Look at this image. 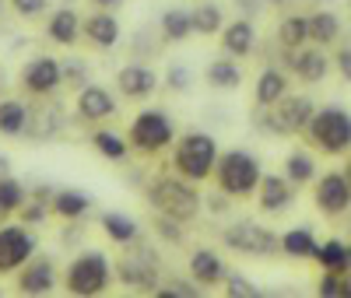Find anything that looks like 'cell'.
<instances>
[{
    "mask_svg": "<svg viewBox=\"0 0 351 298\" xmlns=\"http://www.w3.org/2000/svg\"><path fill=\"white\" fill-rule=\"evenodd\" d=\"M148 203L155 207L165 221L190 225V221L200 214V203H204V200H200L197 183H190V179H183L180 172H176V175L155 179L152 190H148Z\"/></svg>",
    "mask_w": 351,
    "mask_h": 298,
    "instance_id": "cell-1",
    "label": "cell"
},
{
    "mask_svg": "<svg viewBox=\"0 0 351 298\" xmlns=\"http://www.w3.org/2000/svg\"><path fill=\"white\" fill-rule=\"evenodd\" d=\"M263 179V165L253 151H246V147H228V151L218 155V165H215V183L225 197L232 200H246L256 193Z\"/></svg>",
    "mask_w": 351,
    "mask_h": 298,
    "instance_id": "cell-2",
    "label": "cell"
},
{
    "mask_svg": "<svg viewBox=\"0 0 351 298\" xmlns=\"http://www.w3.org/2000/svg\"><path fill=\"white\" fill-rule=\"evenodd\" d=\"M306 137L324 158H344L351 151V112L344 105H319L306 127Z\"/></svg>",
    "mask_w": 351,
    "mask_h": 298,
    "instance_id": "cell-3",
    "label": "cell"
},
{
    "mask_svg": "<svg viewBox=\"0 0 351 298\" xmlns=\"http://www.w3.org/2000/svg\"><path fill=\"white\" fill-rule=\"evenodd\" d=\"M218 155H221V147L211 134L190 130L183 137H176V144H172V169L183 179H190V183H204V179L215 175Z\"/></svg>",
    "mask_w": 351,
    "mask_h": 298,
    "instance_id": "cell-4",
    "label": "cell"
},
{
    "mask_svg": "<svg viewBox=\"0 0 351 298\" xmlns=\"http://www.w3.org/2000/svg\"><path fill=\"white\" fill-rule=\"evenodd\" d=\"M109 284H112V263L102 249H84L81 256L71 260L67 274H64V288L77 298L102 295Z\"/></svg>",
    "mask_w": 351,
    "mask_h": 298,
    "instance_id": "cell-5",
    "label": "cell"
},
{
    "mask_svg": "<svg viewBox=\"0 0 351 298\" xmlns=\"http://www.w3.org/2000/svg\"><path fill=\"white\" fill-rule=\"evenodd\" d=\"M127 140H130V151L162 155L165 147L176 144V123H172V116H169L165 109H141V112L130 119Z\"/></svg>",
    "mask_w": 351,
    "mask_h": 298,
    "instance_id": "cell-6",
    "label": "cell"
},
{
    "mask_svg": "<svg viewBox=\"0 0 351 298\" xmlns=\"http://www.w3.org/2000/svg\"><path fill=\"white\" fill-rule=\"evenodd\" d=\"M225 246L236 249L243 256H274L281 253V235L267 225H256V221H236L225 228Z\"/></svg>",
    "mask_w": 351,
    "mask_h": 298,
    "instance_id": "cell-7",
    "label": "cell"
},
{
    "mask_svg": "<svg viewBox=\"0 0 351 298\" xmlns=\"http://www.w3.org/2000/svg\"><path fill=\"white\" fill-rule=\"evenodd\" d=\"M313 112H316V105H313L306 95H291V92H288L278 105L263 109V116H267V123H263V127H267L271 134H281V137L306 134Z\"/></svg>",
    "mask_w": 351,
    "mask_h": 298,
    "instance_id": "cell-8",
    "label": "cell"
},
{
    "mask_svg": "<svg viewBox=\"0 0 351 298\" xmlns=\"http://www.w3.org/2000/svg\"><path fill=\"white\" fill-rule=\"evenodd\" d=\"M313 207L324 218L351 214V183L344 179V172H324L313 179Z\"/></svg>",
    "mask_w": 351,
    "mask_h": 298,
    "instance_id": "cell-9",
    "label": "cell"
},
{
    "mask_svg": "<svg viewBox=\"0 0 351 298\" xmlns=\"http://www.w3.org/2000/svg\"><path fill=\"white\" fill-rule=\"evenodd\" d=\"M36 256V235L21 225L0 228V274H14Z\"/></svg>",
    "mask_w": 351,
    "mask_h": 298,
    "instance_id": "cell-10",
    "label": "cell"
},
{
    "mask_svg": "<svg viewBox=\"0 0 351 298\" xmlns=\"http://www.w3.org/2000/svg\"><path fill=\"white\" fill-rule=\"evenodd\" d=\"M330 64H334V56L316 42H306L302 49H288V71L302 84H319L330 74Z\"/></svg>",
    "mask_w": 351,
    "mask_h": 298,
    "instance_id": "cell-11",
    "label": "cell"
},
{
    "mask_svg": "<svg viewBox=\"0 0 351 298\" xmlns=\"http://www.w3.org/2000/svg\"><path fill=\"white\" fill-rule=\"evenodd\" d=\"M120 271V281L141 291H158V256H152L148 249L137 253H123V260L116 263Z\"/></svg>",
    "mask_w": 351,
    "mask_h": 298,
    "instance_id": "cell-12",
    "label": "cell"
},
{
    "mask_svg": "<svg viewBox=\"0 0 351 298\" xmlns=\"http://www.w3.org/2000/svg\"><path fill=\"white\" fill-rule=\"evenodd\" d=\"M295 186L288 183V175L285 172H263V179H260V186H256V207L263 214H281V211H288L291 207V200H295Z\"/></svg>",
    "mask_w": 351,
    "mask_h": 298,
    "instance_id": "cell-13",
    "label": "cell"
},
{
    "mask_svg": "<svg viewBox=\"0 0 351 298\" xmlns=\"http://www.w3.org/2000/svg\"><path fill=\"white\" fill-rule=\"evenodd\" d=\"M158 74L152 67H144V64H127L120 74H116V88H120V95L127 102H144V99H152L158 92Z\"/></svg>",
    "mask_w": 351,
    "mask_h": 298,
    "instance_id": "cell-14",
    "label": "cell"
},
{
    "mask_svg": "<svg viewBox=\"0 0 351 298\" xmlns=\"http://www.w3.org/2000/svg\"><path fill=\"white\" fill-rule=\"evenodd\" d=\"M60 81H64V71L53 56H36L32 64L21 71V84H25V92H32V95H53L56 88H60Z\"/></svg>",
    "mask_w": 351,
    "mask_h": 298,
    "instance_id": "cell-15",
    "label": "cell"
},
{
    "mask_svg": "<svg viewBox=\"0 0 351 298\" xmlns=\"http://www.w3.org/2000/svg\"><path fill=\"white\" fill-rule=\"evenodd\" d=\"M77 116L84 123H106V119L116 116V99L109 88L102 84H84L77 95Z\"/></svg>",
    "mask_w": 351,
    "mask_h": 298,
    "instance_id": "cell-16",
    "label": "cell"
},
{
    "mask_svg": "<svg viewBox=\"0 0 351 298\" xmlns=\"http://www.w3.org/2000/svg\"><path fill=\"white\" fill-rule=\"evenodd\" d=\"M56 284V266L46 256H32L18 271V291L21 295H49Z\"/></svg>",
    "mask_w": 351,
    "mask_h": 298,
    "instance_id": "cell-17",
    "label": "cell"
},
{
    "mask_svg": "<svg viewBox=\"0 0 351 298\" xmlns=\"http://www.w3.org/2000/svg\"><path fill=\"white\" fill-rule=\"evenodd\" d=\"M190 281L200 284V288L221 284V281H225V263H221V256H218L215 249H208V246L193 249V253H190Z\"/></svg>",
    "mask_w": 351,
    "mask_h": 298,
    "instance_id": "cell-18",
    "label": "cell"
},
{
    "mask_svg": "<svg viewBox=\"0 0 351 298\" xmlns=\"http://www.w3.org/2000/svg\"><path fill=\"white\" fill-rule=\"evenodd\" d=\"M285 95H288V74H285V71L267 67V71L256 74V84H253V102H256V109H271V105H278Z\"/></svg>",
    "mask_w": 351,
    "mask_h": 298,
    "instance_id": "cell-19",
    "label": "cell"
},
{
    "mask_svg": "<svg viewBox=\"0 0 351 298\" xmlns=\"http://www.w3.org/2000/svg\"><path fill=\"white\" fill-rule=\"evenodd\" d=\"M221 49L228 53V56H250L253 49H256V28H253V21H246V18H236V21H228L225 28H221Z\"/></svg>",
    "mask_w": 351,
    "mask_h": 298,
    "instance_id": "cell-20",
    "label": "cell"
},
{
    "mask_svg": "<svg viewBox=\"0 0 351 298\" xmlns=\"http://www.w3.org/2000/svg\"><path fill=\"white\" fill-rule=\"evenodd\" d=\"M81 36L92 42V46H99V49H109V46H116L120 42V21H116L109 11H95L92 18H84V25H81Z\"/></svg>",
    "mask_w": 351,
    "mask_h": 298,
    "instance_id": "cell-21",
    "label": "cell"
},
{
    "mask_svg": "<svg viewBox=\"0 0 351 298\" xmlns=\"http://www.w3.org/2000/svg\"><path fill=\"white\" fill-rule=\"evenodd\" d=\"M285 175L288 183L302 190V186H313V179L319 175V165H316V155L306 151V147H291V151L285 155Z\"/></svg>",
    "mask_w": 351,
    "mask_h": 298,
    "instance_id": "cell-22",
    "label": "cell"
},
{
    "mask_svg": "<svg viewBox=\"0 0 351 298\" xmlns=\"http://www.w3.org/2000/svg\"><path fill=\"white\" fill-rule=\"evenodd\" d=\"M81 14L71 11V8H60L49 14V25H46V36L56 42V46H74L81 39Z\"/></svg>",
    "mask_w": 351,
    "mask_h": 298,
    "instance_id": "cell-23",
    "label": "cell"
},
{
    "mask_svg": "<svg viewBox=\"0 0 351 298\" xmlns=\"http://www.w3.org/2000/svg\"><path fill=\"white\" fill-rule=\"evenodd\" d=\"M204 77H208V84H211V88H218V92H236V88L243 84V67H239L236 60H232V56L225 53V56L211 60L208 71H204Z\"/></svg>",
    "mask_w": 351,
    "mask_h": 298,
    "instance_id": "cell-24",
    "label": "cell"
},
{
    "mask_svg": "<svg viewBox=\"0 0 351 298\" xmlns=\"http://www.w3.org/2000/svg\"><path fill=\"white\" fill-rule=\"evenodd\" d=\"M313 260L319 263V271L348 274V271H351V243H341V238H327V243L316 246Z\"/></svg>",
    "mask_w": 351,
    "mask_h": 298,
    "instance_id": "cell-25",
    "label": "cell"
},
{
    "mask_svg": "<svg viewBox=\"0 0 351 298\" xmlns=\"http://www.w3.org/2000/svg\"><path fill=\"white\" fill-rule=\"evenodd\" d=\"M102 232L112 238L116 246H134V243H137V235H141V225H137L130 214L109 211V214H102Z\"/></svg>",
    "mask_w": 351,
    "mask_h": 298,
    "instance_id": "cell-26",
    "label": "cell"
},
{
    "mask_svg": "<svg viewBox=\"0 0 351 298\" xmlns=\"http://www.w3.org/2000/svg\"><path fill=\"white\" fill-rule=\"evenodd\" d=\"M316 235L309 232V228H288L285 235H281V253L288 256V260H313V253H316Z\"/></svg>",
    "mask_w": 351,
    "mask_h": 298,
    "instance_id": "cell-27",
    "label": "cell"
},
{
    "mask_svg": "<svg viewBox=\"0 0 351 298\" xmlns=\"http://www.w3.org/2000/svg\"><path fill=\"white\" fill-rule=\"evenodd\" d=\"M158 28H162V39H165V42H186V39L193 36V18H190V11H183V8H169V11L162 14Z\"/></svg>",
    "mask_w": 351,
    "mask_h": 298,
    "instance_id": "cell-28",
    "label": "cell"
},
{
    "mask_svg": "<svg viewBox=\"0 0 351 298\" xmlns=\"http://www.w3.org/2000/svg\"><path fill=\"white\" fill-rule=\"evenodd\" d=\"M337 39H341V21H337V14H330V11L309 14V42L330 49Z\"/></svg>",
    "mask_w": 351,
    "mask_h": 298,
    "instance_id": "cell-29",
    "label": "cell"
},
{
    "mask_svg": "<svg viewBox=\"0 0 351 298\" xmlns=\"http://www.w3.org/2000/svg\"><path fill=\"white\" fill-rule=\"evenodd\" d=\"M28 105L18 102V99H4L0 102V134L4 137H21L28 130Z\"/></svg>",
    "mask_w": 351,
    "mask_h": 298,
    "instance_id": "cell-30",
    "label": "cell"
},
{
    "mask_svg": "<svg viewBox=\"0 0 351 298\" xmlns=\"http://www.w3.org/2000/svg\"><path fill=\"white\" fill-rule=\"evenodd\" d=\"M193 18V36H221V28H225V14L218 4H211V0H204V4H197L190 11Z\"/></svg>",
    "mask_w": 351,
    "mask_h": 298,
    "instance_id": "cell-31",
    "label": "cell"
},
{
    "mask_svg": "<svg viewBox=\"0 0 351 298\" xmlns=\"http://www.w3.org/2000/svg\"><path fill=\"white\" fill-rule=\"evenodd\" d=\"M278 42L285 49H302L309 42V18L306 14H288L278 25Z\"/></svg>",
    "mask_w": 351,
    "mask_h": 298,
    "instance_id": "cell-32",
    "label": "cell"
},
{
    "mask_svg": "<svg viewBox=\"0 0 351 298\" xmlns=\"http://www.w3.org/2000/svg\"><path fill=\"white\" fill-rule=\"evenodd\" d=\"M92 147H95L99 155H106L109 162H123L130 155V140L120 137L116 130H95L92 134Z\"/></svg>",
    "mask_w": 351,
    "mask_h": 298,
    "instance_id": "cell-33",
    "label": "cell"
},
{
    "mask_svg": "<svg viewBox=\"0 0 351 298\" xmlns=\"http://www.w3.org/2000/svg\"><path fill=\"white\" fill-rule=\"evenodd\" d=\"M88 207H92V197L84 190H60L53 197V211L60 218H81V214H88Z\"/></svg>",
    "mask_w": 351,
    "mask_h": 298,
    "instance_id": "cell-34",
    "label": "cell"
},
{
    "mask_svg": "<svg viewBox=\"0 0 351 298\" xmlns=\"http://www.w3.org/2000/svg\"><path fill=\"white\" fill-rule=\"evenodd\" d=\"M25 186L18 183L14 175H0V218H8L14 211H21L25 207Z\"/></svg>",
    "mask_w": 351,
    "mask_h": 298,
    "instance_id": "cell-35",
    "label": "cell"
},
{
    "mask_svg": "<svg viewBox=\"0 0 351 298\" xmlns=\"http://www.w3.org/2000/svg\"><path fill=\"white\" fill-rule=\"evenodd\" d=\"M319 295H330V298H341V295H351V281L337 271H324L319 274V284H316Z\"/></svg>",
    "mask_w": 351,
    "mask_h": 298,
    "instance_id": "cell-36",
    "label": "cell"
},
{
    "mask_svg": "<svg viewBox=\"0 0 351 298\" xmlns=\"http://www.w3.org/2000/svg\"><path fill=\"white\" fill-rule=\"evenodd\" d=\"M11 8L21 14V18H36L46 11V0H11Z\"/></svg>",
    "mask_w": 351,
    "mask_h": 298,
    "instance_id": "cell-37",
    "label": "cell"
},
{
    "mask_svg": "<svg viewBox=\"0 0 351 298\" xmlns=\"http://www.w3.org/2000/svg\"><path fill=\"white\" fill-rule=\"evenodd\" d=\"M169 88H172V92H186V88H190V71L186 67H172L169 71Z\"/></svg>",
    "mask_w": 351,
    "mask_h": 298,
    "instance_id": "cell-38",
    "label": "cell"
},
{
    "mask_svg": "<svg viewBox=\"0 0 351 298\" xmlns=\"http://www.w3.org/2000/svg\"><path fill=\"white\" fill-rule=\"evenodd\" d=\"M334 67L341 71L344 81H351V46H341V49L334 53Z\"/></svg>",
    "mask_w": 351,
    "mask_h": 298,
    "instance_id": "cell-39",
    "label": "cell"
},
{
    "mask_svg": "<svg viewBox=\"0 0 351 298\" xmlns=\"http://www.w3.org/2000/svg\"><path fill=\"white\" fill-rule=\"evenodd\" d=\"M228 295H260V291L253 284H246V277L236 274V277H232V284H228Z\"/></svg>",
    "mask_w": 351,
    "mask_h": 298,
    "instance_id": "cell-40",
    "label": "cell"
},
{
    "mask_svg": "<svg viewBox=\"0 0 351 298\" xmlns=\"http://www.w3.org/2000/svg\"><path fill=\"white\" fill-rule=\"evenodd\" d=\"M92 4H95V8H102V11H112L116 4H123V0H92Z\"/></svg>",
    "mask_w": 351,
    "mask_h": 298,
    "instance_id": "cell-41",
    "label": "cell"
},
{
    "mask_svg": "<svg viewBox=\"0 0 351 298\" xmlns=\"http://www.w3.org/2000/svg\"><path fill=\"white\" fill-rule=\"evenodd\" d=\"M341 172H344V179H348V183H351V151L344 155V169H341Z\"/></svg>",
    "mask_w": 351,
    "mask_h": 298,
    "instance_id": "cell-42",
    "label": "cell"
}]
</instances>
